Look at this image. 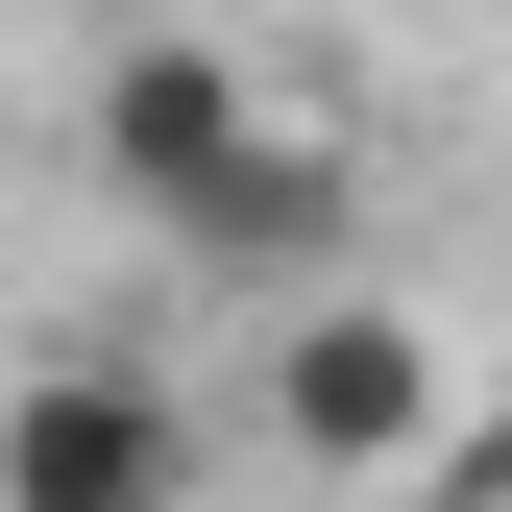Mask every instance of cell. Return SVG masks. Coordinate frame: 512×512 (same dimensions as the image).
<instances>
[{"mask_svg":"<svg viewBox=\"0 0 512 512\" xmlns=\"http://www.w3.org/2000/svg\"><path fill=\"white\" fill-rule=\"evenodd\" d=\"M98 196L171 220V244L244 269V293H317V269H342V220H366V98L317 74V49L147 25V49L98 74Z\"/></svg>","mask_w":512,"mask_h":512,"instance_id":"obj_1","label":"cell"},{"mask_svg":"<svg viewBox=\"0 0 512 512\" xmlns=\"http://www.w3.org/2000/svg\"><path fill=\"white\" fill-rule=\"evenodd\" d=\"M244 415H269V464L342 488V512H464V488H512V366L464 342V317H415V293H293Z\"/></svg>","mask_w":512,"mask_h":512,"instance_id":"obj_2","label":"cell"},{"mask_svg":"<svg viewBox=\"0 0 512 512\" xmlns=\"http://www.w3.org/2000/svg\"><path fill=\"white\" fill-rule=\"evenodd\" d=\"M196 488V391H147L122 342H49L0 391V512H171Z\"/></svg>","mask_w":512,"mask_h":512,"instance_id":"obj_3","label":"cell"}]
</instances>
